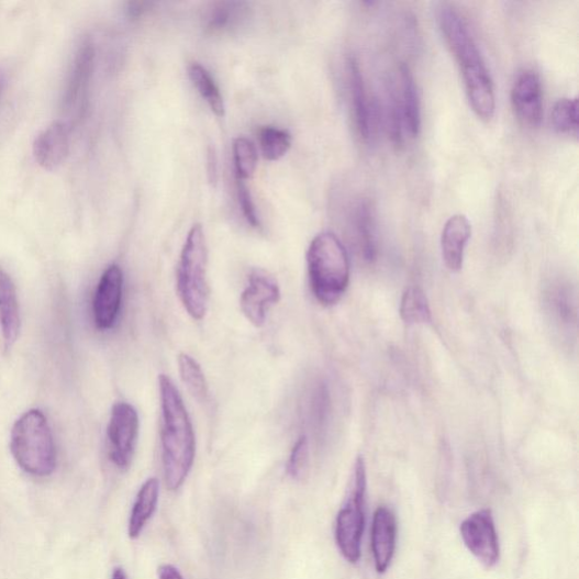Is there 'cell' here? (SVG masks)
Segmentation results:
<instances>
[{"label":"cell","mask_w":579,"mask_h":579,"mask_svg":"<svg viewBox=\"0 0 579 579\" xmlns=\"http://www.w3.org/2000/svg\"><path fill=\"white\" fill-rule=\"evenodd\" d=\"M152 3L147 2H132L127 4L126 13L132 20H137L143 16L152 7Z\"/></svg>","instance_id":"31"},{"label":"cell","mask_w":579,"mask_h":579,"mask_svg":"<svg viewBox=\"0 0 579 579\" xmlns=\"http://www.w3.org/2000/svg\"><path fill=\"white\" fill-rule=\"evenodd\" d=\"M398 525L394 513L380 506L376 510L371 526V552L377 572L389 569L397 549Z\"/></svg>","instance_id":"13"},{"label":"cell","mask_w":579,"mask_h":579,"mask_svg":"<svg viewBox=\"0 0 579 579\" xmlns=\"http://www.w3.org/2000/svg\"><path fill=\"white\" fill-rule=\"evenodd\" d=\"M309 283L323 305L336 304L350 283V260L341 241L331 233L316 236L307 252Z\"/></svg>","instance_id":"3"},{"label":"cell","mask_w":579,"mask_h":579,"mask_svg":"<svg viewBox=\"0 0 579 579\" xmlns=\"http://www.w3.org/2000/svg\"><path fill=\"white\" fill-rule=\"evenodd\" d=\"M280 299L281 290L277 279L260 269H255L241 297L242 312L254 326L261 327L268 308L278 303Z\"/></svg>","instance_id":"11"},{"label":"cell","mask_w":579,"mask_h":579,"mask_svg":"<svg viewBox=\"0 0 579 579\" xmlns=\"http://www.w3.org/2000/svg\"><path fill=\"white\" fill-rule=\"evenodd\" d=\"M250 7L244 2L211 3L203 15V27L210 35H223L238 31L249 19Z\"/></svg>","instance_id":"18"},{"label":"cell","mask_w":579,"mask_h":579,"mask_svg":"<svg viewBox=\"0 0 579 579\" xmlns=\"http://www.w3.org/2000/svg\"><path fill=\"white\" fill-rule=\"evenodd\" d=\"M400 313L409 325L428 324L433 321L427 296L417 287H410L404 291Z\"/></svg>","instance_id":"22"},{"label":"cell","mask_w":579,"mask_h":579,"mask_svg":"<svg viewBox=\"0 0 579 579\" xmlns=\"http://www.w3.org/2000/svg\"><path fill=\"white\" fill-rule=\"evenodd\" d=\"M159 579H183L181 572L172 565L165 564L158 570Z\"/></svg>","instance_id":"32"},{"label":"cell","mask_w":579,"mask_h":579,"mask_svg":"<svg viewBox=\"0 0 579 579\" xmlns=\"http://www.w3.org/2000/svg\"><path fill=\"white\" fill-rule=\"evenodd\" d=\"M69 135L64 124L56 122L38 134L33 144L35 162L47 170L59 167L68 156Z\"/></svg>","instance_id":"16"},{"label":"cell","mask_w":579,"mask_h":579,"mask_svg":"<svg viewBox=\"0 0 579 579\" xmlns=\"http://www.w3.org/2000/svg\"><path fill=\"white\" fill-rule=\"evenodd\" d=\"M11 450L25 474L36 478L54 474L56 446L48 420L41 410H30L15 422Z\"/></svg>","instance_id":"5"},{"label":"cell","mask_w":579,"mask_h":579,"mask_svg":"<svg viewBox=\"0 0 579 579\" xmlns=\"http://www.w3.org/2000/svg\"><path fill=\"white\" fill-rule=\"evenodd\" d=\"M94 60V49L90 42H85L76 52L64 93V108L70 110L79 107L86 99Z\"/></svg>","instance_id":"15"},{"label":"cell","mask_w":579,"mask_h":579,"mask_svg":"<svg viewBox=\"0 0 579 579\" xmlns=\"http://www.w3.org/2000/svg\"><path fill=\"white\" fill-rule=\"evenodd\" d=\"M308 466L309 443L305 436H301L298 438L294 446L292 447L288 460L287 472L291 479L301 480L308 470Z\"/></svg>","instance_id":"29"},{"label":"cell","mask_w":579,"mask_h":579,"mask_svg":"<svg viewBox=\"0 0 579 579\" xmlns=\"http://www.w3.org/2000/svg\"><path fill=\"white\" fill-rule=\"evenodd\" d=\"M258 154L255 145L246 137H238L234 143V163L238 179L247 180L256 171Z\"/></svg>","instance_id":"28"},{"label":"cell","mask_w":579,"mask_h":579,"mask_svg":"<svg viewBox=\"0 0 579 579\" xmlns=\"http://www.w3.org/2000/svg\"><path fill=\"white\" fill-rule=\"evenodd\" d=\"M159 390L164 474L167 488L176 491L185 483L194 466L197 438L180 392L169 376H159Z\"/></svg>","instance_id":"2"},{"label":"cell","mask_w":579,"mask_h":579,"mask_svg":"<svg viewBox=\"0 0 579 579\" xmlns=\"http://www.w3.org/2000/svg\"><path fill=\"white\" fill-rule=\"evenodd\" d=\"M180 377L192 397L205 402L209 397V383L201 365L187 354L178 357Z\"/></svg>","instance_id":"24"},{"label":"cell","mask_w":579,"mask_h":579,"mask_svg":"<svg viewBox=\"0 0 579 579\" xmlns=\"http://www.w3.org/2000/svg\"><path fill=\"white\" fill-rule=\"evenodd\" d=\"M552 122L555 130L560 134L578 136V100H559L552 113Z\"/></svg>","instance_id":"27"},{"label":"cell","mask_w":579,"mask_h":579,"mask_svg":"<svg viewBox=\"0 0 579 579\" xmlns=\"http://www.w3.org/2000/svg\"><path fill=\"white\" fill-rule=\"evenodd\" d=\"M399 86L391 92L389 122L391 135L401 144L404 134L416 137L421 129L420 98L414 77L405 64L399 70Z\"/></svg>","instance_id":"7"},{"label":"cell","mask_w":579,"mask_h":579,"mask_svg":"<svg viewBox=\"0 0 579 579\" xmlns=\"http://www.w3.org/2000/svg\"><path fill=\"white\" fill-rule=\"evenodd\" d=\"M238 199H240V204L242 207L243 213L247 222L253 227H256V229L260 227V221L257 215L256 207L252 199L250 191L248 190L244 180H241V179H238Z\"/></svg>","instance_id":"30"},{"label":"cell","mask_w":579,"mask_h":579,"mask_svg":"<svg viewBox=\"0 0 579 579\" xmlns=\"http://www.w3.org/2000/svg\"><path fill=\"white\" fill-rule=\"evenodd\" d=\"M258 138L263 156L268 162L280 160L291 147L290 134L280 129L264 127L259 131Z\"/></svg>","instance_id":"26"},{"label":"cell","mask_w":579,"mask_h":579,"mask_svg":"<svg viewBox=\"0 0 579 579\" xmlns=\"http://www.w3.org/2000/svg\"><path fill=\"white\" fill-rule=\"evenodd\" d=\"M347 75H349V88L357 130L364 140H369L372 129L371 108L364 74L355 57H350L347 60Z\"/></svg>","instance_id":"19"},{"label":"cell","mask_w":579,"mask_h":579,"mask_svg":"<svg viewBox=\"0 0 579 579\" xmlns=\"http://www.w3.org/2000/svg\"><path fill=\"white\" fill-rule=\"evenodd\" d=\"M124 290V275L121 266L107 267L98 285L93 300V316L98 330H111L118 323Z\"/></svg>","instance_id":"10"},{"label":"cell","mask_w":579,"mask_h":579,"mask_svg":"<svg viewBox=\"0 0 579 579\" xmlns=\"http://www.w3.org/2000/svg\"><path fill=\"white\" fill-rule=\"evenodd\" d=\"M437 22L465 81L470 104L482 121H491L496 110L490 73L465 19L450 5L443 4Z\"/></svg>","instance_id":"1"},{"label":"cell","mask_w":579,"mask_h":579,"mask_svg":"<svg viewBox=\"0 0 579 579\" xmlns=\"http://www.w3.org/2000/svg\"><path fill=\"white\" fill-rule=\"evenodd\" d=\"M352 224L361 256L372 261L377 255L375 216L368 200H360L354 208Z\"/></svg>","instance_id":"21"},{"label":"cell","mask_w":579,"mask_h":579,"mask_svg":"<svg viewBox=\"0 0 579 579\" xmlns=\"http://www.w3.org/2000/svg\"><path fill=\"white\" fill-rule=\"evenodd\" d=\"M512 103L520 122L537 127L544 118V93L538 75L531 69L521 71L512 89Z\"/></svg>","instance_id":"12"},{"label":"cell","mask_w":579,"mask_h":579,"mask_svg":"<svg viewBox=\"0 0 579 579\" xmlns=\"http://www.w3.org/2000/svg\"><path fill=\"white\" fill-rule=\"evenodd\" d=\"M111 579H129V576L124 568L118 567L113 569Z\"/></svg>","instance_id":"33"},{"label":"cell","mask_w":579,"mask_h":579,"mask_svg":"<svg viewBox=\"0 0 579 579\" xmlns=\"http://www.w3.org/2000/svg\"><path fill=\"white\" fill-rule=\"evenodd\" d=\"M209 253L203 226L192 225L177 267V292L188 315L202 321L209 308Z\"/></svg>","instance_id":"4"},{"label":"cell","mask_w":579,"mask_h":579,"mask_svg":"<svg viewBox=\"0 0 579 579\" xmlns=\"http://www.w3.org/2000/svg\"><path fill=\"white\" fill-rule=\"evenodd\" d=\"M160 496V482L157 478L147 479L140 488L129 522V535L132 539L141 536L146 524L156 513Z\"/></svg>","instance_id":"20"},{"label":"cell","mask_w":579,"mask_h":579,"mask_svg":"<svg viewBox=\"0 0 579 579\" xmlns=\"http://www.w3.org/2000/svg\"><path fill=\"white\" fill-rule=\"evenodd\" d=\"M463 543L486 567H494L500 558L499 538L490 510H481L461 522L459 526Z\"/></svg>","instance_id":"9"},{"label":"cell","mask_w":579,"mask_h":579,"mask_svg":"<svg viewBox=\"0 0 579 579\" xmlns=\"http://www.w3.org/2000/svg\"><path fill=\"white\" fill-rule=\"evenodd\" d=\"M188 71L192 85L196 86L211 110L218 115V118H223L225 113L224 100L208 69L202 65L194 63L189 66Z\"/></svg>","instance_id":"23"},{"label":"cell","mask_w":579,"mask_h":579,"mask_svg":"<svg viewBox=\"0 0 579 579\" xmlns=\"http://www.w3.org/2000/svg\"><path fill=\"white\" fill-rule=\"evenodd\" d=\"M5 83V76L2 69H0V92H2Z\"/></svg>","instance_id":"34"},{"label":"cell","mask_w":579,"mask_h":579,"mask_svg":"<svg viewBox=\"0 0 579 579\" xmlns=\"http://www.w3.org/2000/svg\"><path fill=\"white\" fill-rule=\"evenodd\" d=\"M367 492L366 463L358 456L352 476L349 492L335 522V542L342 556L352 564L361 557L365 531V506Z\"/></svg>","instance_id":"6"},{"label":"cell","mask_w":579,"mask_h":579,"mask_svg":"<svg viewBox=\"0 0 579 579\" xmlns=\"http://www.w3.org/2000/svg\"><path fill=\"white\" fill-rule=\"evenodd\" d=\"M471 235L472 226L466 215L456 214L446 222L442 234V254L452 272L461 268Z\"/></svg>","instance_id":"17"},{"label":"cell","mask_w":579,"mask_h":579,"mask_svg":"<svg viewBox=\"0 0 579 579\" xmlns=\"http://www.w3.org/2000/svg\"><path fill=\"white\" fill-rule=\"evenodd\" d=\"M21 327L16 288L12 278L0 268V353L8 354Z\"/></svg>","instance_id":"14"},{"label":"cell","mask_w":579,"mask_h":579,"mask_svg":"<svg viewBox=\"0 0 579 579\" xmlns=\"http://www.w3.org/2000/svg\"><path fill=\"white\" fill-rule=\"evenodd\" d=\"M140 433V417L136 409L126 402L112 407L107 430L108 454L115 467L130 468Z\"/></svg>","instance_id":"8"},{"label":"cell","mask_w":579,"mask_h":579,"mask_svg":"<svg viewBox=\"0 0 579 579\" xmlns=\"http://www.w3.org/2000/svg\"><path fill=\"white\" fill-rule=\"evenodd\" d=\"M548 303L550 312L558 323L570 329L576 324V301L568 285L563 282L554 285L548 292Z\"/></svg>","instance_id":"25"}]
</instances>
